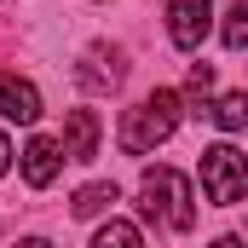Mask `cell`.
I'll use <instances>...</instances> for the list:
<instances>
[{"instance_id":"15","label":"cell","mask_w":248,"mask_h":248,"mask_svg":"<svg viewBox=\"0 0 248 248\" xmlns=\"http://www.w3.org/2000/svg\"><path fill=\"white\" fill-rule=\"evenodd\" d=\"M17 248H52V243H46V237H23Z\"/></svg>"},{"instance_id":"1","label":"cell","mask_w":248,"mask_h":248,"mask_svg":"<svg viewBox=\"0 0 248 248\" xmlns=\"http://www.w3.org/2000/svg\"><path fill=\"white\" fill-rule=\"evenodd\" d=\"M179 116H185V110H179V93L156 87L150 98H139V104L122 116V150L144 156V150L168 144V139H173V127H179Z\"/></svg>"},{"instance_id":"2","label":"cell","mask_w":248,"mask_h":248,"mask_svg":"<svg viewBox=\"0 0 248 248\" xmlns=\"http://www.w3.org/2000/svg\"><path fill=\"white\" fill-rule=\"evenodd\" d=\"M139 214L156 219V225H168V231H190V225H196V208H190L185 173H173V168H150V173L139 179Z\"/></svg>"},{"instance_id":"4","label":"cell","mask_w":248,"mask_h":248,"mask_svg":"<svg viewBox=\"0 0 248 248\" xmlns=\"http://www.w3.org/2000/svg\"><path fill=\"white\" fill-rule=\"evenodd\" d=\"M208 29H214V6L208 0H168V41L179 52H196Z\"/></svg>"},{"instance_id":"8","label":"cell","mask_w":248,"mask_h":248,"mask_svg":"<svg viewBox=\"0 0 248 248\" xmlns=\"http://www.w3.org/2000/svg\"><path fill=\"white\" fill-rule=\"evenodd\" d=\"M58 168H63V144L58 139H29V150H23V179L35 190H46L58 179Z\"/></svg>"},{"instance_id":"11","label":"cell","mask_w":248,"mask_h":248,"mask_svg":"<svg viewBox=\"0 0 248 248\" xmlns=\"http://www.w3.org/2000/svg\"><path fill=\"white\" fill-rule=\"evenodd\" d=\"M93 248H144V237H139L133 219H116V214H110V225H98Z\"/></svg>"},{"instance_id":"13","label":"cell","mask_w":248,"mask_h":248,"mask_svg":"<svg viewBox=\"0 0 248 248\" xmlns=\"http://www.w3.org/2000/svg\"><path fill=\"white\" fill-rule=\"evenodd\" d=\"M219 41H225V46H248V0H237V6L225 12V23H219Z\"/></svg>"},{"instance_id":"14","label":"cell","mask_w":248,"mask_h":248,"mask_svg":"<svg viewBox=\"0 0 248 248\" xmlns=\"http://www.w3.org/2000/svg\"><path fill=\"white\" fill-rule=\"evenodd\" d=\"M6 168H12V139L0 133V179H6Z\"/></svg>"},{"instance_id":"10","label":"cell","mask_w":248,"mask_h":248,"mask_svg":"<svg viewBox=\"0 0 248 248\" xmlns=\"http://www.w3.org/2000/svg\"><path fill=\"white\" fill-rule=\"evenodd\" d=\"M208 116H214V127H225V133H243L248 127V93H225Z\"/></svg>"},{"instance_id":"12","label":"cell","mask_w":248,"mask_h":248,"mask_svg":"<svg viewBox=\"0 0 248 248\" xmlns=\"http://www.w3.org/2000/svg\"><path fill=\"white\" fill-rule=\"evenodd\" d=\"M208 93H214V63H190V81H185V98L196 116H208Z\"/></svg>"},{"instance_id":"6","label":"cell","mask_w":248,"mask_h":248,"mask_svg":"<svg viewBox=\"0 0 248 248\" xmlns=\"http://www.w3.org/2000/svg\"><path fill=\"white\" fill-rule=\"evenodd\" d=\"M0 116L6 122H23V127L41 122V93L23 75H12V69H0Z\"/></svg>"},{"instance_id":"16","label":"cell","mask_w":248,"mask_h":248,"mask_svg":"<svg viewBox=\"0 0 248 248\" xmlns=\"http://www.w3.org/2000/svg\"><path fill=\"white\" fill-rule=\"evenodd\" d=\"M214 248H243V237H219V243H214Z\"/></svg>"},{"instance_id":"7","label":"cell","mask_w":248,"mask_h":248,"mask_svg":"<svg viewBox=\"0 0 248 248\" xmlns=\"http://www.w3.org/2000/svg\"><path fill=\"white\" fill-rule=\"evenodd\" d=\"M98 156V116L93 110H69L63 122V162H93Z\"/></svg>"},{"instance_id":"9","label":"cell","mask_w":248,"mask_h":248,"mask_svg":"<svg viewBox=\"0 0 248 248\" xmlns=\"http://www.w3.org/2000/svg\"><path fill=\"white\" fill-rule=\"evenodd\" d=\"M110 202H122V190L110 185V179H98V185H81V190H75L69 214H75V219H98V214H104Z\"/></svg>"},{"instance_id":"3","label":"cell","mask_w":248,"mask_h":248,"mask_svg":"<svg viewBox=\"0 0 248 248\" xmlns=\"http://www.w3.org/2000/svg\"><path fill=\"white\" fill-rule=\"evenodd\" d=\"M202 190H208L214 208H231L248 190V156L237 144H208L202 150Z\"/></svg>"},{"instance_id":"5","label":"cell","mask_w":248,"mask_h":248,"mask_svg":"<svg viewBox=\"0 0 248 248\" xmlns=\"http://www.w3.org/2000/svg\"><path fill=\"white\" fill-rule=\"evenodd\" d=\"M122 75H127L122 46H87V58H81V69H75V81H81L87 93H116Z\"/></svg>"}]
</instances>
